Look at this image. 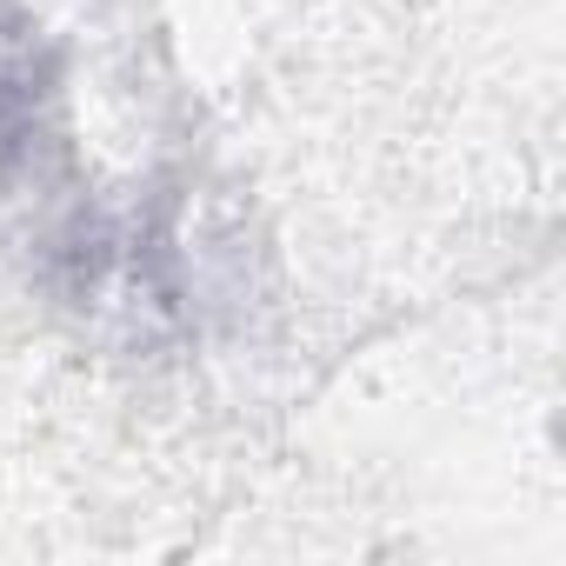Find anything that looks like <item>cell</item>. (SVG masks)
I'll return each instance as SVG.
<instances>
[{
    "label": "cell",
    "mask_w": 566,
    "mask_h": 566,
    "mask_svg": "<svg viewBox=\"0 0 566 566\" xmlns=\"http://www.w3.org/2000/svg\"><path fill=\"white\" fill-rule=\"evenodd\" d=\"M54 287L61 301L120 340H167L193 327V260L180 193H134L81 207L54 233Z\"/></svg>",
    "instance_id": "1"
},
{
    "label": "cell",
    "mask_w": 566,
    "mask_h": 566,
    "mask_svg": "<svg viewBox=\"0 0 566 566\" xmlns=\"http://www.w3.org/2000/svg\"><path fill=\"white\" fill-rule=\"evenodd\" d=\"M61 81H67V61L48 21L21 0H0V200L34 174L41 147L54 140Z\"/></svg>",
    "instance_id": "2"
}]
</instances>
